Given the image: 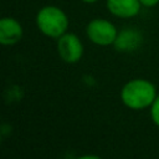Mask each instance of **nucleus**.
Segmentation results:
<instances>
[{
    "label": "nucleus",
    "instance_id": "obj_1",
    "mask_svg": "<svg viewBox=\"0 0 159 159\" xmlns=\"http://www.w3.org/2000/svg\"><path fill=\"white\" fill-rule=\"evenodd\" d=\"M158 92L153 82L145 78H133L125 82L120 89L119 97L122 103L133 111L150 108Z\"/></svg>",
    "mask_w": 159,
    "mask_h": 159
},
{
    "label": "nucleus",
    "instance_id": "obj_8",
    "mask_svg": "<svg viewBox=\"0 0 159 159\" xmlns=\"http://www.w3.org/2000/svg\"><path fill=\"white\" fill-rule=\"evenodd\" d=\"M149 113H150V118H152L153 123L159 128V94L157 96V98L154 99L153 104L150 106Z\"/></svg>",
    "mask_w": 159,
    "mask_h": 159
},
{
    "label": "nucleus",
    "instance_id": "obj_4",
    "mask_svg": "<svg viewBox=\"0 0 159 159\" xmlns=\"http://www.w3.org/2000/svg\"><path fill=\"white\" fill-rule=\"evenodd\" d=\"M56 47L60 58L70 65L80 62L84 52V47L80 37L68 31L57 39Z\"/></svg>",
    "mask_w": 159,
    "mask_h": 159
},
{
    "label": "nucleus",
    "instance_id": "obj_9",
    "mask_svg": "<svg viewBox=\"0 0 159 159\" xmlns=\"http://www.w3.org/2000/svg\"><path fill=\"white\" fill-rule=\"evenodd\" d=\"M142 6H145V7H154L159 4V0H139Z\"/></svg>",
    "mask_w": 159,
    "mask_h": 159
},
{
    "label": "nucleus",
    "instance_id": "obj_10",
    "mask_svg": "<svg viewBox=\"0 0 159 159\" xmlns=\"http://www.w3.org/2000/svg\"><path fill=\"white\" fill-rule=\"evenodd\" d=\"M81 1H83L84 4H94V2H97L99 0H81Z\"/></svg>",
    "mask_w": 159,
    "mask_h": 159
},
{
    "label": "nucleus",
    "instance_id": "obj_7",
    "mask_svg": "<svg viewBox=\"0 0 159 159\" xmlns=\"http://www.w3.org/2000/svg\"><path fill=\"white\" fill-rule=\"evenodd\" d=\"M106 7L111 15L119 19H132L140 12L139 0H106Z\"/></svg>",
    "mask_w": 159,
    "mask_h": 159
},
{
    "label": "nucleus",
    "instance_id": "obj_6",
    "mask_svg": "<svg viewBox=\"0 0 159 159\" xmlns=\"http://www.w3.org/2000/svg\"><path fill=\"white\" fill-rule=\"evenodd\" d=\"M142 42H143V35L139 30L134 27H125L118 31L113 46L119 52H133L138 47H140Z\"/></svg>",
    "mask_w": 159,
    "mask_h": 159
},
{
    "label": "nucleus",
    "instance_id": "obj_3",
    "mask_svg": "<svg viewBox=\"0 0 159 159\" xmlns=\"http://www.w3.org/2000/svg\"><path fill=\"white\" fill-rule=\"evenodd\" d=\"M86 35L92 43L106 47L111 45L113 46L118 35V30L112 21L102 17H96L87 24Z\"/></svg>",
    "mask_w": 159,
    "mask_h": 159
},
{
    "label": "nucleus",
    "instance_id": "obj_5",
    "mask_svg": "<svg viewBox=\"0 0 159 159\" xmlns=\"http://www.w3.org/2000/svg\"><path fill=\"white\" fill-rule=\"evenodd\" d=\"M24 29L15 17L5 16L0 20V43L4 46H14L21 41Z\"/></svg>",
    "mask_w": 159,
    "mask_h": 159
},
{
    "label": "nucleus",
    "instance_id": "obj_2",
    "mask_svg": "<svg viewBox=\"0 0 159 159\" xmlns=\"http://www.w3.org/2000/svg\"><path fill=\"white\" fill-rule=\"evenodd\" d=\"M35 22L42 35L56 40L66 34L70 27L67 14L61 7L55 5L42 6L36 14Z\"/></svg>",
    "mask_w": 159,
    "mask_h": 159
}]
</instances>
